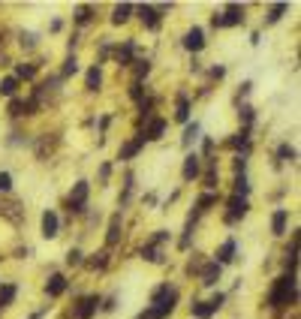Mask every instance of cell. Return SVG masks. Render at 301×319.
Masks as SVG:
<instances>
[{"label": "cell", "mask_w": 301, "mask_h": 319, "mask_svg": "<svg viewBox=\"0 0 301 319\" xmlns=\"http://www.w3.org/2000/svg\"><path fill=\"white\" fill-rule=\"evenodd\" d=\"M12 187V175L9 172H0V193H6Z\"/></svg>", "instance_id": "35"}, {"label": "cell", "mask_w": 301, "mask_h": 319, "mask_svg": "<svg viewBox=\"0 0 301 319\" xmlns=\"http://www.w3.org/2000/svg\"><path fill=\"white\" fill-rule=\"evenodd\" d=\"M75 21H78V24H87V21H90V6H78V9H75Z\"/></svg>", "instance_id": "32"}, {"label": "cell", "mask_w": 301, "mask_h": 319, "mask_svg": "<svg viewBox=\"0 0 301 319\" xmlns=\"http://www.w3.org/2000/svg\"><path fill=\"white\" fill-rule=\"evenodd\" d=\"M142 259H148V262H160V259H163V253L157 250V244H148V247L142 250Z\"/></svg>", "instance_id": "27"}, {"label": "cell", "mask_w": 301, "mask_h": 319, "mask_svg": "<svg viewBox=\"0 0 301 319\" xmlns=\"http://www.w3.org/2000/svg\"><path fill=\"white\" fill-rule=\"evenodd\" d=\"M202 151H205V154H211V151H214V142H211V139H205V145H202Z\"/></svg>", "instance_id": "45"}, {"label": "cell", "mask_w": 301, "mask_h": 319, "mask_svg": "<svg viewBox=\"0 0 301 319\" xmlns=\"http://www.w3.org/2000/svg\"><path fill=\"white\" fill-rule=\"evenodd\" d=\"M15 90H18V78H15V75H6V78L0 81V93H3V96H12Z\"/></svg>", "instance_id": "21"}, {"label": "cell", "mask_w": 301, "mask_h": 319, "mask_svg": "<svg viewBox=\"0 0 301 319\" xmlns=\"http://www.w3.org/2000/svg\"><path fill=\"white\" fill-rule=\"evenodd\" d=\"M175 118H178V121H187V118H190V99H187L184 93L178 96V112H175Z\"/></svg>", "instance_id": "23"}, {"label": "cell", "mask_w": 301, "mask_h": 319, "mask_svg": "<svg viewBox=\"0 0 301 319\" xmlns=\"http://www.w3.org/2000/svg\"><path fill=\"white\" fill-rule=\"evenodd\" d=\"M247 199H241V196H232L229 199V214H226V223H235V220H241L244 214H247Z\"/></svg>", "instance_id": "5"}, {"label": "cell", "mask_w": 301, "mask_h": 319, "mask_svg": "<svg viewBox=\"0 0 301 319\" xmlns=\"http://www.w3.org/2000/svg\"><path fill=\"white\" fill-rule=\"evenodd\" d=\"M199 157L196 154H190L187 160H184V181H193V178H199Z\"/></svg>", "instance_id": "15"}, {"label": "cell", "mask_w": 301, "mask_h": 319, "mask_svg": "<svg viewBox=\"0 0 301 319\" xmlns=\"http://www.w3.org/2000/svg\"><path fill=\"white\" fill-rule=\"evenodd\" d=\"M196 136H199V124H190V127L184 130V148H187L190 142H196Z\"/></svg>", "instance_id": "30"}, {"label": "cell", "mask_w": 301, "mask_h": 319, "mask_svg": "<svg viewBox=\"0 0 301 319\" xmlns=\"http://www.w3.org/2000/svg\"><path fill=\"white\" fill-rule=\"evenodd\" d=\"M247 193H250V184H247V178H244V172H238V178H235V196H241V199H247Z\"/></svg>", "instance_id": "24"}, {"label": "cell", "mask_w": 301, "mask_h": 319, "mask_svg": "<svg viewBox=\"0 0 301 319\" xmlns=\"http://www.w3.org/2000/svg\"><path fill=\"white\" fill-rule=\"evenodd\" d=\"M45 292H48L51 298L63 295V292H66V280H63V274H51V277H48V283H45Z\"/></svg>", "instance_id": "11"}, {"label": "cell", "mask_w": 301, "mask_h": 319, "mask_svg": "<svg viewBox=\"0 0 301 319\" xmlns=\"http://www.w3.org/2000/svg\"><path fill=\"white\" fill-rule=\"evenodd\" d=\"M163 133H166V121H163V118H154V121L148 124V133H145V139L157 142V139H163Z\"/></svg>", "instance_id": "14"}, {"label": "cell", "mask_w": 301, "mask_h": 319, "mask_svg": "<svg viewBox=\"0 0 301 319\" xmlns=\"http://www.w3.org/2000/svg\"><path fill=\"white\" fill-rule=\"evenodd\" d=\"M36 45V36L33 33H21V48H33Z\"/></svg>", "instance_id": "36"}, {"label": "cell", "mask_w": 301, "mask_h": 319, "mask_svg": "<svg viewBox=\"0 0 301 319\" xmlns=\"http://www.w3.org/2000/svg\"><path fill=\"white\" fill-rule=\"evenodd\" d=\"M57 226H60L57 214H54V211H45V214H42V238H54V235H57Z\"/></svg>", "instance_id": "9"}, {"label": "cell", "mask_w": 301, "mask_h": 319, "mask_svg": "<svg viewBox=\"0 0 301 319\" xmlns=\"http://www.w3.org/2000/svg\"><path fill=\"white\" fill-rule=\"evenodd\" d=\"M211 75H214V78H223V75H226V69H223V66H214V69H211Z\"/></svg>", "instance_id": "44"}, {"label": "cell", "mask_w": 301, "mask_h": 319, "mask_svg": "<svg viewBox=\"0 0 301 319\" xmlns=\"http://www.w3.org/2000/svg\"><path fill=\"white\" fill-rule=\"evenodd\" d=\"M130 96H133V99H142V84H139V81H133V87H130Z\"/></svg>", "instance_id": "41"}, {"label": "cell", "mask_w": 301, "mask_h": 319, "mask_svg": "<svg viewBox=\"0 0 301 319\" xmlns=\"http://www.w3.org/2000/svg\"><path fill=\"white\" fill-rule=\"evenodd\" d=\"M238 115H241V121H244V124H250V121H253V109H250V105H241V112H238Z\"/></svg>", "instance_id": "38"}, {"label": "cell", "mask_w": 301, "mask_h": 319, "mask_svg": "<svg viewBox=\"0 0 301 319\" xmlns=\"http://www.w3.org/2000/svg\"><path fill=\"white\" fill-rule=\"evenodd\" d=\"M36 75V66L33 63H21L18 69H15V78H33Z\"/></svg>", "instance_id": "29"}, {"label": "cell", "mask_w": 301, "mask_h": 319, "mask_svg": "<svg viewBox=\"0 0 301 319\" xmlns=\"http://www.w3.org/2000/svg\"><path fill=\"white\" fill-rule=\"evenodd\" d=\"M220 271H223V265L208 262V265H202V268H199V277H202V283H205V286H214V283L220 280Z\"/></svg>", "instance_id": "7"}, {"label": "cell", "mask_w": 301, "mask_h": 319, "mask_svg": "<svg viewBox=\"0 0 301 319\" xmlns=\"http://www.w3.org/2000/svg\"><path fill=\"white\" fill-rule=\"evenodd\" d=\"M277 157H280V160H289V163H292V160H295V148H292V145H280Z\"/></svg>", "instance_id": "33"}, {"label": "cell", "mask_w": 301, "mask_h": 319, "mask_svg": "<svg viewBox=\"0 0 301 319\" xmlns=\"http://www.w3.org/2000/svg\"><path fill=\"white\" fill-rule=\"evenodd\" d=\"M87 193H90V187H87V181H78L75 187H72V193H69V199H66V205H69V211H84V202H87Z\"/></svg>", "instance_id": "3"}, {"label": "cell", "mask_w": 301, "mask_h": 319, "mask_svg": "<svg viewBox=\"0 0 301 319\" xmlns=\"http://www.w3.org/2000/svg\"><path fill=\"white\" fill-rule=\"evenodd\" d=\"M66 262H69V265H81V250H75V247H72V250L66 253Z\"/></svg>", "instance_id": "34"}, {"label": "cell", "mask_w": 301, "mask_h": 319, "mask_svg": "<svg viewBox=\"0 0 301 319\" xmlns=\"http://www.w3.org/2000/svg\"><path fill=\"white\" fill-rule=\"evenodd\" d=\"M184 48H190V51H202V48H205V33H202V27H190V30L184 33Z\"/></svg>", "instance_id": "4"}, {"label": "cell", "mask_w": 301, "mask_h": 319, "mask_svg": "<svg viewBox=\"0 0 301 319\" xmlns=\"http://www.w3.org/2000/svg\"><path fill=\"white\" fill-rule=\"evenodd\" d=\"M208 304H211V310H220V307H223V295L217 292V295H214V298H211Z\"/></svg>", "instance_id": "43"}, {"label": "cell", "mask_w": 301, "mask_h": 319, "mask_svg": "<svg viewBox=\"0 0 301 319\" xmlns=\"http://www.w3.org/2000/svg\"><path fill=\"white\" fill-rule=\"evenodd\" d=\"M75 72H78V63H75V57H69L63 66V75H75Z\"/></svg>", "instance_id": "37"}, {"label": "cell", "mask_w": 301, "mask_h": 319, "mask_svg": "<svg viewBox=\"0 0 301 319\" xmlns=\"http://www.w3.org/2000/svg\"><path fill=\"white\" fill-rule=\"evenodd\" d=\"M90 268H106V253H96V256L90 259Z\"/></svg>", "instance_id": "40"}, {"label": "cell", "mask_w": 301, "mask_h": 319, "mask_svg": "<svg viewBox=\"0 0 301 319\" xmlns=\"http://www.w3.org/2000/svg\"><path fill=\"white\" fill-rule=\"evenodd\" d=\"M286 9H289L286 3H274V6L268 9V24H277V21L283 18V12H286Z\"/></svg>", "instance_id": "22"}, {"label": "cell", "mask_w": 301, "mask_h": 319, "mask_svg": "<svg viewBox=\"0 0 301 319\" xmlns=\"http://www.w3.org/2000/svg\"><path fill=\"white\" fill-rule=\"evenodd\" d=\"M232 259H235V241L229 238V241L217 250V259H214V262H217V265H226V262H232Z\"/></svg>", "instance_id": "16"}, {"label": "cell", "mask_w": 301, "mask_h": 319, "mask_svg": "<svg viewBox=\"0 0 301 319\" xmlns=\"http://www.w3.org/2000/svg\"><path fill=\"white\" fill-rule=\"evenodd\" d=\"M142 145H145V136H136L133 142H127V145L121 148V154H118V160H130V157H136V154L142 151Z\"/></svg>", "instance_id": "12"}, {"label": "cell", "mask_w": 301, "mask_h": 319, "mask_svg": "<svg viewBox=\"0 0 301 319\" xmlns=\"http://www.w3.org/2000/svg\"><path fill=\"white\" fill-rule=\"evenodd\" d=\"M298 280H295V274H283V277H277V283H274V289H271V295H268V304L271 307H283V304H289V301H295L298 298Z\"/></svg>", "instance_id": "2"}, {"label": "cell", "mask_w": 301, "mask_h": 319, "mask_svg": "<svg viewBox=\"0 0 301 319\" xmlns=\"http://www.w3.org/2000/svg\"><path fill=\"white\" fill-rule=\"evenodd\" d=\"M151 301H154V307L142 310V313H139V319H166L169 313H172V310H175L178 289H172L169 283H163V286H157V289H154Z\"/></svg>", "instance_id": "1"}, {"label": "cell", "mask_w": 301, "mask_h": 319, "mask_svg": "<svg viewBox=\"0 0 301 319\" xmlns=\"http://www.w3.org/2000/svg\"><path fill=\"white\" fill-rule=\"evenodd\" d=\"M286 220H289V211H286V208H277L274 217H271V229H274V235H283V232H286Z\"/></svg>", "instance_id": "13"}, {"label": "cell", "mask_w": 301, "mask_h": 319, "mask_svg": "<svg viewBox=\"0 0 301 319\" xmlns=\"http://www.w3.org/2000/svg\"><path fill=\"white\" fill-rule=\"evenodd\" d=\"M109 175H112V166L103 163V166H99V181H109Z\"/></svg>", "instance_id": "42"}, {"label": "cell", "mask_w": 301, "mask_h": 319, "mask_svg": "<svg viewBox=\"0 0 301 319\" xmlns=\"http://www.w3.org/2000/svg\"><path fill=\"white\" fill-rule=\"evenodd\" d=\"M118 238H121V214L112 217V226H109V244H118Z\"/></svg>", "instance_id": "25"}, {"label": "cell", "mask_w": 301, "mask_h": 319, "mask_svg": "<svg viewBox=\"0 0 301 319\" xmlns=\"http://www.w3.org/2000/svg\"><path fill=\"white\" fill-rule=\"evenodd\" d=\"M15 283H6V286H0V307H9L12 301H15Z\"/></svg>", "instance_id": "18"}, {"label": "cell", "mask_w": 301, "mask_h": 319, "mask_svg": "<svg viewBox=\"0 0 301 319\" xmlns=\"http://www.w3.org/2000/svg\"><path fill=\"white\" fill-rule=\"evenodd\" d=\"M115 57H118V63H121V66H130V60H133V42H124V45L118 48V54H115Z\"/></svg>", "instance_id": "19"}, {"label": "cell", "mask_w": 301, "mask_h": 319, "mask_svg": "<svg viewBox=\"0 0 301 319\" xmlns=\"http://www.w3.org/2000/svg\"><path fill=\"white\" fill-rule=\"evenodd\" d=\"M84 81H87V90H96V87L103 84V72H99V66H90L87 75H84Z\"/></svg>", "instance_id": "17"}, {"label": "cell", "mask_w": 301, "mask_h": 319, "mask_svg": "<svg viewBox=\"0 0 301 319\" xmlns=\"http://www.w3.org/2000/svg\"><path fill=\"white\" fill-rule=\"evenodd\" d=\"M139 18H142L151 30H157V27H160V9H157V6H148V3H145V6H139Z\"/></svg>", "instance_id": "8"}, {"label": "cell", "mask_w": 301, "mask_h": 319, "mask_svg": "<svg viewBox=\"0 0 301 319\" xmlns=\"http://www.w3.org/2000/svg\"><path fill=\"white\" fill-rule=\"evenodd\" d=\"M96 304H99V298H96V295L81 298V304H78V310H75V319H90V316H93V310H96Z\"/></svg>", "instance_id": "10"}, {"label": "cell", "mask_w": 301, "mask_h": 319, "mask_svg": "<svg viewBox=\"0 0 301 319\" xmlns=\"http://www.w3.org/2000/svg\"><path fill=\"white\" fill-rule=\"evenodd\" d=\"M130 12H133V6H130V3H121V6H115V15H112V21H115V24H124V21L130 18Z\"/></svg>", "instance_id": "20"}, {"label": "cell", "mask_w": 301, "mask_h": 319, "mask_svg": "<svg viewBox=\"0 0 301 319\" xmlns=\"http://www.w3.org/2000/svg\"><path fill=\"white\" fill-rule=\"evenodd\" d=\"M205 187H211V190L217 187V169H211V172L205 175Z\"/></svg>", "instance_id": "39"}, {"label": "cell", "mask_w": 301, "mask_h": 319, "mask_svg": "<svg viewBox=\"0 0 301 319\" xmlns=\"http://www.w3.org/2000/svg\"><path fill=\"white\" fill-rule=\"evenodd\" d=\"M229 148H247V130H241L238 136L229 139Z\"/></svg>", "instance_id": "31"}, {"label": "cell", "mask_w": 301, "mask_h": 319, "mask_svg": "<svg viewBox=\"0 0 301 319\" xmlns=\"http://www.w3.org/2000/svg\"><path fill=\"white\" fill-rule=\"evenodd\" d=\"M241 21H244V6H238V3L226 6V12L220 15V24L223 27H232V24H241Z\"/></svg>", "instance_id": "6"}, {"label": "cell", "mask_w": 301, "mask_h": 319, "mask_svg": "<svg viewBox=\"0 0 301 319\" xmlns=\"http://www.w3.org/2000/svg\"><path fill=\"white\" fill-rule=\"evenodd\" d=\"M211 313H214V310H211V304H208V301H196V304H193V316H196V319H208Z\"/></svg>", "instance_id": "26"}, {"label": "cell", "mask_w": 301, "mask_h": 319, "mask_svg": "<svg viewBox=\"0 0 301 319\" xmlns=\"http://www.w3.org/2000/svg\"><path fill=\"white\" fill-rule=\"evenodd\" d=\"M148 72H151V60H148V57H145V60H136V81H142Z\"/></svg>", "instance_id": "28"}]
</instances>
